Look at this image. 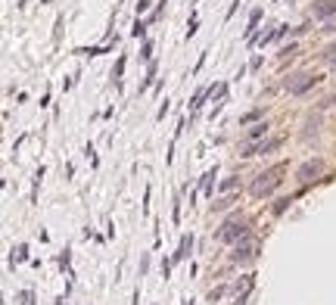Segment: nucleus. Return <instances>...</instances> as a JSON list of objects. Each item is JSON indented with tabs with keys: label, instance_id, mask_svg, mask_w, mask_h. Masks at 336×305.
<instances>
[{
	"label": "nucleus",
	"instance_id": "dca6fc26",
	"mask_svg": "<svg viewBox=\"0 0 336 305\" xmlns=\"http://www.w3.org/2000/svg\"><path fill=\"white\" fill-rule=\"evenodd\" d=\"M321 56H324V62H327V66H333V69H336V44H330Z\"/></svg>",
	"mask_w": 336,
	"mask_h": 305
},
{
	"label": "nucleus",
	"instance_id": "1a4fd4ad",
	"mask_svg": "<svg viewBox=\"0 0 336 305\" xmlns=\"http://www.w3.org/2000/svg\"><path fill=\"white\" fill-rule=\"evenodd\" d=\"M234 203H240V197H237V193H224V197H218V200L209 206V212H212V215H218V212H228Z\"/></svg>",
	"mask_w": 336,
	"mask_h": 305
},
{
	"label": "nucleus",
	"instance_id": "412c9836",
	"mask_svg": "<svg viewBox=\"0 0 336 305\" xmlns=\"http://www.w3.org/2000/svg\"><path fill=\"white\" fill-rule=\"evenodd\" d=\"M146 10H149V0H140V4H137V16L146 13Z\"/></svg>",
	"mask_w": 336,
	"mask_h": 305
},
{
	"label": "nucleus",
	"instance_id": "9b49d317",
	"mask_svg": "<svg viewBox=\"0 0 336 305\" xmlns=\"http://www.w3.org/2000/svg\"><path fill=\"white\" fill-rule=\"evenodd\" d=\"M190 249H193V234H184V237H181V243H177V252H174V262H184L187 255H190Z\"/></svg>",
	"mask_w": 336,
	"mask_h": 305
},
{
	"label": "nucleus",
	"instance_id": "6ab92c4d",
	"mask_svg": "<svg viewBox=\"0 0 336 305\" xmlns=\"http://www.w3.org/2000/svg\"><path fill=\"white\" fill-rule=\"evenodd\" d=\"M289 203H293V200H277V206H274V215H283V209H286Z\"/></svg>",
	"mask_w": 336,
	"mask_h": 305
},
{
	"label": "nucleus",
	"instance_id": "f257e3e1",
	"mask_svg": "<svg viewBox=\"0 0 336 305\" xmlns=\"http://www.w3.org/2000/svg\"><path fill=\"white\" fill-rule=\"evenodd\" d=\"M283 175H286V162H277V165H271V168H265V171H258V175L252 178V184H249V193H252L255 200L271 197L274 190L283 184Z\"/></svg>",
	"mask_w": 336,
	"mask_h": 305
},
{
	"label": "nucleus",
	"instance_id": "6e6552de",
	"mask_svg": "<svg viewBox=\"0 0 336 305\" xmlns=\"http://www.w3.org/2000/svg\"><path fill=\"white\" fill-rule=\"evenodd\" d=\"M311 16L321 22H330L336 16V0H315L311 4Z\"/></svg>",
	"mask_w": 336,
	"mask_h": 305
},
{
	"label": "nucleus",
	"instance_id": "ddd939ff",
	"mask_svg": "<svg viewBox=\"0 0 336 305\" xmlns=\"http://www.w3.org/2000/svg\"><path fill=\"white\" fill-rule=\"evenodd\" d=\"M215 175H218V168H209V171L203 175V193H206V197H212V181H215Z\"/></svg>",
	"mask_w": 336,
	"mask_h": 305
},
{
	"label": "nucleus",
	"instance_id": "aec40b11",
	"mask_svg": "<svg viewBox=\"0 0 336 305\" xmlns=\"http://www.w3.org/2000/svg\"><path fill=\"white\" fill-rule=\"evenodd\" d=\"M143 31H146V25H143V22H137V25H134V31H131V34H134V37H143Z\"/></svg>",
	"mask_w": 336,
	"mask_h": 305
},
{
	"label": "nucleus",
	"instance_id": "a211bd4d",
	"mask_svg": "<svg viewBox=\"0 0 336 305\" xmlns=\"http://www.w3.org/2000/svg\"><path fill=\"white\" fill-rule=\"evenodd\" d=\"M19 299H22V305H34V293H31V290L19 293Z\"/></svg>",
	"mask_w": 336,
	"mask_h": 305
},
{
	"label": "nucleus",
	"instance_id": "4be33fe9",
	"mask_svg": "<svg viewBox=\"0 0 336 305\" xmlns=\"http://www.w3.org/2000/svg\"><path fill=\"white\" fill-rule=\"evenodd\" d=\"M149 53H153V44L146 41V44H143V53H140V56H143V59H149Z\"/></svg>",
	"mask_w": 336,
	"mask_h": 305
},
{
	"label": "nucleus",
	"instance_id": "f8f14e48",
	"mask_svg": "<svg viewBox=\"0 0 336 305\" xmlns=\"http://www.w3.org/2000/svg\"><path fill=\"white\" fill-rule=\"evenodd\" d=\"M318 131H321V116H308V119H305V131H302V137L311 140V137H318Z\"/></svg>",
	"mask_w": 336,
	"mask_h": 305
},
{
	"label": "nucleus",
	"instance_id": "39448f33",
	"mask_svg": "<svg viewBox=\"0 0 336 305\" xmlns=\"http://www.w3.org/2000/svg\"><path fill=\"white\" fill-rule=\"evenodd\" d=\"M318 81H321V75H315V72H299V75H289V78L283 81V88L289 91V97H302V94H308Z\"/></svg>",
	"mask_w": 336,
	"mask_h": 305
},
{
	"label": "nucleus",
	"instance_id": "2eb2a0df",
	"mask_svg": "<svg viewBox=\"0 0 336 305\" xmlns=\"http://www.w3.org/2000/svg\"><path fill=\"white\" fill-rule=\"evenodd\" d=\"M237 184H240V181H237V175H231V178H224V181H221V190H224V193H234Z\"/></svg>",
	"mask_w": 336,
	"mask_h": 305
},
{
	"label": "nucleus",
	"instance_id": "5701e85b",
	"mask_svg": "<svg viewBox=\"0 0 336 305\" xmlns=\"http://www.w3.org/2000/svg\"><path fill=\"white\" fill-rule=\"evenodd\" d=\"M181 305H193V302H190V299H181Z\"/></svg>",
	"mask_w": 336,
	"mask_h": 305
},
{
	"label": "nucleus",
	"instance_id": "20e7f679",
	"mask_svg": "<svg viewBox=\"0 0 336 305\" xmlns=\"http://www.w3.org/2000/svg\"><path fill=\"white\" fill-rule=\"evenodd\" d=\"M234 265H249V262H255L258 258V240L255 237H243V240H237L234 243V249H231V255H228Z\"/></svg>",
	"mask_w": 336,
	"mask_h": 305
},
{
	"label": "nucleus",
	"instance_id": "7ed1b4c3",
	"mask_svg": "<svg viewBox=\"0 0 336 305\" xmlns=\"http://www.w3.org/2000/svg\"><path fill=\"white\" fill-rule=\"evenodd\" d=\"M268 131H271V125H268V122H255V125L243 134V140H240V146H243L240 156H243V159L258 156V143H261V140H268Z\"/></svg>",
	"mask_w": 336,
	"mask_h": 305
},
{
	"label": "nucleus",
	"instance_id": "0eeeda50",
	"mask_svg": "<svg viewBox=\"0 0 336 305\" xmlns=\"http://www.w3.org/2000/svg\"><path fill=\"white\" fill-rule=\"evenodd\" d=\"M252 287H255V274H246L243 280H237V284L231 287V293H234V305H246V299H249Z\"/></svg>",
	"mask_w": 336,
	"mask_h": 305
},
{
	"label": "nucleus",
	"instance_id": "f03ea898",
	"mask_svg": "<svg viewBox=\"0 0 336 305\" xmlns=\"http://www.w3.org/2000/svg\"><path fill=\"white\" fill-rule=\"evenodd\" d=\"M249 234V218H243V215H234V218H228L221 227H218V234H215V240L218 243H228V246H234L237 240H243Z\"/></svg>",
	"mask_w": 336,
	"mask_h": 305
},
{
	"label": "nucleus",
	"instance_id": "f3484780",
	"mask_svg": "<svg viewBox=\"0 0 336 305\" xmlns=\"http://www.w3.org/2000/svg\"><path fill=\"white\" fill-rule=\"evenodd\" d=\"M25 258H28V246H25V243H19V246L13 249V262H25Z\"/></svg>",
	"mask_w": 336,
	"mask_h": 305
},
{
	"label": "nucleus",
	"instance_id": "423d86ee",
	"mask_svg": "<svg viewBox=\"0 0 336 305\" xmlns=\"http://www.w3.org/2000/svg\"><path fill=\"white\" fill-rule=\"evenodd\" d=\"M321 175H324V159H305L302 165L296 168V181L302 184V187L305 184H315Z\"/></svg>",
	"mask_w": 336,
	"mask_h": 305
},
{
	"label": "nucleus",
	"instance_id": "4468645a",
	"mask_svg": "<svg viewBox=\"0 0 336 305\" xmlns=\"http://www.w3.org/2000/svg\"><path fill=\"white\" fill-rule=\"evenodd\" d=\"M224 296H228V287H224V284H221V287H215V290H209V296H206V299H209V302L215 305V302H221Z\"/></svg>",
	"mask_w": 336,
	"mask_h": 305
},
{
	"label": "nucleus",
	"instance_id": "9d476101",
	"mask_svg": "<svg viewBox=\"0 0 336 305\" xmlns=\"http://www.w3.org/2000/svg\"><path fill=\"white\" fill-rule=\"evenodd\" d=\"M283 146V137L277 134V137H268V140H261L258 143V156H271V152H277Z\"/></svg>",
	"mask_w": 336,
	"mask_h": 305
}]
</instances>
